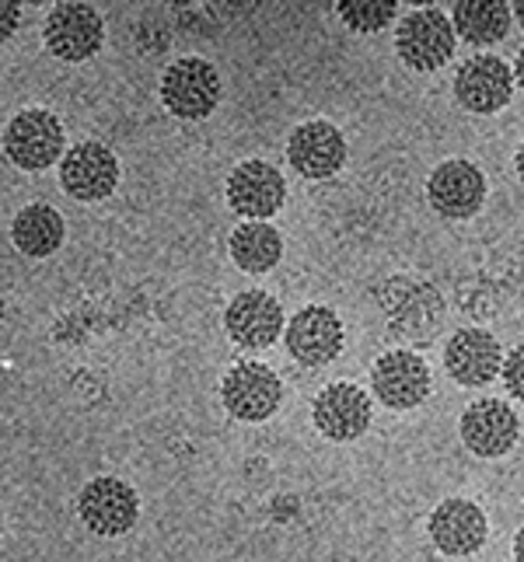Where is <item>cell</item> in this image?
Masks as SVG:
<instances>
[{
  "label": "cell",
  "mask_w": 524,
  "mask_h": 562,
  "mask_svg": "<svg viewBox=\"0 0 524 562\" xmlns=\"http://www.w3.org/2000/svg\"><path fill=\"white\" fill-rule=\"evenodd\" d=\"M161 99L171 115L182 120H203L221 102V74L200 56L175 60L161 77Z\"/></svg>",
  "instance_id": "obj_1"
},
{
  "label": "cell",
  "mask_w": 524,
  "mask_h": 562,
  "mask_svg": "<svg viewBox=\"0 0 524 562\" xmlns=\"http://www.w3.org/2000/svg\"><path fill=\"white\" fill-rule=\"evenodd\" d=\"M4 150L8 158L25 168V171H43L56 165L64 150V126L53 112L46 109H29L22 115H14L8 133H4Z\"/></svg>",
  "instance_id": "obj_2"
},
{
  "label": "cell",
  "mask_w": 524,
  "mask_h": 562,
  "mask_svg": "<svg viewBox=\"0 0 524 562\" xmlns=\"http://www.w3.org/2000/svg\"><path fill=\"white\" fill-rule=\"evenodd\" d=\"M399 56L413 70H437L451 60L455 53V32L448 14L437 8H423L402 18L399 35H395Z\"/></svg>",
  "instance_id": "obj_3"
},
{
  "label": "cell",
  "mask_w": 524,
  "mask_h": 562,
  "mask_svg": "<svg viewBox=\"0 0 524 562\" xmlns=\"http://www.w3.org/2000/svg\"><path fill=\"white\" fill-rule=\"evenodd\" d=\"M221 395L227 413L242 423H263L280 409V378L263 363H238L231 367Z\"/></svg>",
  "instance_id": "obj_4"
},
{
  "label": "cell",
  "mask_w": 524,
  "mask_h": 562,
  "mask_svg": "<svg viewBox=\"0 0 524 562\" xmlns=\"http://www.w3.org/2000/svg\"><path fill=\"white\" fill-rule=\"evenodd\" d=\"M77 510H81L85 528L115 538L133 528V520L141 514V499L123 479H91L81 499H77Z\"/></svg>",
  "instance_id": "obj_5"
},
{
  "label": "cell",
  "mask_w": 524,
  "mask_h": 562,
  "mask_svg": "<svg viewBox=\"0 0 524 562\" xmlns=\"http://www.w3.org/2000/svg\"><path fill=\"white\" fill-rule=\"evenodd\" d=\"M46 46L60 56V60H88L102 49V18L88 4H56L46 18Z\"/></svg>",
  "instance_id": "obj_6"
},
{
  "label": "cell",
  "mask_w": 524,
  "mask_h": 562,
  "mask_svg": "<svg viewBox=\"0 0 524 562\" xmlns=\"http://www.w3.org/2000/svg\"><path fill=\"white\" fill-rule=\"evenodd\" d=\"M517 413L500 398H479L461 416V440L479 458H500L517 443Z\"/></svg>",
  "instance_id": "obj_7"
},
{
  "label": "cell",
  "mask_w": 524,
  "mask_h": 562,
  "mask_svg": "<svg viewBox=\"0 0 524 562\" xmlns=\"http://www.w3.org/2000/svg\"><path fill=\"white\" fill-rule=\"evenodd\" d=\"M227 336L235 339L245 350H266L280 339L283 328V312L280 301L274 294H263V290H245L235 301L227 304L224 312Z\"/></svg>",
  "instance_id": "obj_8"
},
{
  "label": "cell",
  "mask_w": 524,
  "mask_h": 562,
  "mask_svg": "<svg viewBox=\"0 0 524 562\" xmlns=\"http://www.w3.org/2000/svg\"><path fill=\"white\" fill-rule=\"evenodd\" d=\"M375 395L388 409H413L431 395V367L410 350H392L375 363Z\"/></svg>",
  "instance_id": "obj_9"
},
{
  "label": "cell",
  "mask_w": 524,
  "mask_h": 562,
  "mask_svg": "<svg viewBox=\"0 0 524 562\" xmlns=\"http://www.w3.org/2000/svg\"><path fill=\"white\" fill-rule=\"evenodd\" d=\"M287 186L280 171L266 161H242L227 179V200L242 217L248 221H266L283 206Z\"/></svg>",
  "instance_id": "obj_10"
},
{
  "label": "cell",
  "mask_w": 524,
  "mask_h": 562,
  "mask_svg": "<svg viewBox=\"0 0 524 562\" xmlns=\"http://www.w3.org/2000/svg\"><path fill=\"white\" fill-rule=\"evenodd\" d=\"M511 91H514V74L500 56H476V60H465L455 77L458 102L479 115L508 105Z\"/></svg>",
  "instance_id": "obj_11"
},
{
  "label": "cell",
  "mask_w": 524,
  "mask_h": 562,
  "mask_svg": "<svg viewBox=\"0 0 524 562\" xmlns=\"http://www.w3.org/2000/svg\"><path fill=\"white\" fill-rule=\"evenodd\" d=\"M287 350L308 367H322L328 360H336V353L343 350V325L336 312H328L322 304L298 312L287 325Z\"/></svg>",
  "instance_id": "obj_12"
},
{
  "label": "cell",
  "mask_w": 524,
  "mask_h": 562,
  "mask_svg": "<svg viewBox=\"0 0 524 562\" xmlns=\"http://www.w3.org/2000/svg\"><path fill=\"white\" fill-rule=\"evenodd\" d=\"M287 158L304 179H333L346 161V140L333 123H304L290 133Z\"/></svg>",
  "instance_id": "obj_13"
},
{
  "label": "cell",
  "mask_w": 524,
  "mask_h": 562,
  "mask_svg": "<svg viewBox=\"0 0 524 562\" xmlns=\"http://www.w3.org/2000/svg\"><path fill=\"white\" fill-rule=\"evenodd\" d=\"M431 203L437 213L451 221H461V217H472V213L482 206L487 200V179H482V171L472 165V161H444L434 176H431Z\"/></svg>",
  "instance_id": "obj_14"
},
{
  "label": "cell",
  "mask_w": 524,
  "mask_h": 562,
  "mask_svg": "<svg viewBox=\"0 0 524 562\" xmlns=\"http://www.w3.org/2000/svg\"><path fill=\"white\" fill-rule=\"evenodd\" d=\"M64 189L77 200H105L120 182V165L102 144H77L60 165Z\"/></svg>",
  "instance_id": "obj_15"
},
{
  "label": "cell",
  "mask_w": 524,
  "mask_h": 562,
  "mask_svg": "<svg viewBox=\"0 0 524 562\" xmlns=\"http://www.w3.org/2000/svg\"><path fill=\"white\" fill-rule=\"evenodd\" d=\"M500 360H503L500 342L490 333H482V328H461V333L448 339V350H444L448 374L465 387L490 384L500 374Z\"/></svg>",
  "instance_id": "obj_16"
},
{
  "label": "cell",
  "mask_w": 524,
  "mask_h": 562,
  "mask_svg": "<svg viewBox=\"0 0 524 562\" xmlns=\"http://www.w3.org/2000/svg\"><path fill=\"white\" fill-rule=\"evenodd\" d=\"M315 426L328 440H357L371 426V398L357 384H328L315 398Z\"/></svg>",
  "instance_id": "obj_17"
},
{
  "label": "cell",
  "mask_w": 524,
  "mask_h": 562,
  "mask_svg": "<svg viewBox=\"0 0 524 562\" xmlns=\"http://www.w3.org/2000/svg\"><path fill=\"white\" fill-rule=\"evenodd\" d=\"M487 514L472 499H444L431 514V538L444 555H472L487 541Z\"/></svg>",
  "instance_id": "obj_18"
},
{
  "label": "cell",
  "mask_w": 524,
  "mask_h": 562,
  "mask_svg": "<svg viewBox=\"0 0 524 562\" xmlns=\"http://www.w3.org/2000/svg\"><path fill=\"white\" fill-rule=\"evenodd\" d=\"M451 32L476 46L500 43L511 32V8L500 0H461L451 11Z\"/></svg>",
  "instance_id": "obj_19"
},
{
  "label": "cell",
  "mask_w": 524,
  "mask_h": 562,
  "mask_svg": "<svg viewBox=\"0 0 524 562\" xmlns=\"http://www.w3.org/2000/svg\"><path fill=\"white\" fill-rule=\"evenodd\" d=\"M64 231L67 227H64L60 213L46 203H35V206H25L22 213H18L11 235H14V245L22 248L25 256L43 259V256H53V251L60 248Z\"/></svg>",
  "instance_id": "obj_20"
},
{
  "label": "cell",
  "mask_w": 524,
  "mask_h": 562,
  "mask_svg": "<svg viewBox=\"0 0 524 562\" xmlns=\"http://www.w3.org/2000/svg\"><path fill=\"white\" fill-rule=\"evenodd\" d=\"M280 251H283L280 231L263 221H248L231 235V256H235V262L245 273H266V269H274L280 262Z\"/></svg>",
  "instance_id": "obj_21"
},
{
  "label": "cell",
  "mask_w": 524,
  "mask_h": 562,
  "mask_svg": "<svg viewBox=\"0 0 524 562\" xmlns=\"http://www.w3.org/2000/svg\"><path fill=\"white\" fill-rule=\"evenodd\" d=\"M336 11L354 32H381L395 18L392 0H343Z\"/></svg>",
  "instance_id": "obj_22"
},
{
  "label": "cell",
  "mask_w": 524,
  "mask_h": 562,
  "mask_svg": "<svg viewBox=\"0 0 524 562\" xmlns=\"http://www.w3.org/2000/svg\"><path fill=\"white\" fill-rule=\"evenodd\" d=\"M503 374H508L511 395H514V398H521V395H524V387H521V346H514V350H511L508 367H503Z\"/></svg>",
  "instance_id": "obj_23"
},
{
  "label": "cell",
  "mask_w": 524,
  "mask_h": 562,
  "mask_svg": "<svg viewBox=\"0 0 524 562\" xmlns=\"http://www.w3.org/2000/svg\"><path fill=\"white\" fill-rule=\"evenodd\" d=\"M18 18H22L18 4H11V0H0V43L11 38V32L18 29Z\"/></svg>",
  "instance_id": "obj_24"
},
{
  "label": "cell",
  "mask_w": 524,
  "mask_h": 562,
  "mask_svg": "<svg viewBox=\"0 0 524 562\" xmlns=\"http://www.w3.org/2000/svg\"><path fill=\"white\" fill-rule=\"evenodd\" d=\"M0 322H4V301H0Z\"/></svg>",
  "instance_id": "obj_25"
}]
</instances>
